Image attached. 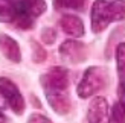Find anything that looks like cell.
<instances>
[{"label": "cell", "instance_id": "9a60e30c", "mask_svg": "<svg viewBox=\"0 0 125 123\" xmlns=\"http://www.w3.org/2000/svg\"><path fill=\"white\" fill-rule=\"evenodd\" d=\"M28 123H52V122L43 114H31L28 119Z\"/></svg>", "mask_w": 125, "mask_h": 123}, {"label": "cell", "instance_id": "5bb4252c", "mask_svg": "<svg viewBox=\"0 0 125 123\" xmlns=\"http://www.w3.org/2000/svg\"><path fill=\"white\" fill-rule=\"evenodd\" d=\"M41 41L44 43V44H53L55 40H57V32H55L53 27H44L41 30Z\"/></svg>", "mask_w": 125, "mask_h": 123}, {"label": "cell", "instance_id": "5b68a950", "mask_svg": "<svg viewBox=\"0 0 125 123\" xmlns=\"http://www.w3.org/2000/svg\"><path fill=\"white\" fill-rule=\"evenodd\" d=\"M0 93H2L3 99L12 111L15 114H23L24 111V99L20 93V90L17 88V85L8 78H0Z\"/></svg>", "mask_w": 125, "mask_h": 123}, {"label": "cell", "instance_id": "9c48e42d", "mask_svg": "<svg viewBox=\"0 0 125 123\" xmlns=\"http://www.w3.org/2000/svg\"><path fill=\"white\" fill-rule=\"evenodd\" d=\"M46 99H47V103L51 105V108L57 114H67L70 111V108H72V100H70L69 93L46 96Z\"/></svg>", "mask_w": 125, "mask_h": 123}, {"label": "cell", "instance_id": "277c9868", "mask_svg": "<svg viewBox=\"0 0 125 123\" xmlns=\"http://www.w3.org/2000/svg\"><path fill=\"white\" fill-rule=\"evenodd\" d=\"M89 56V49L83 41L66 40L60 46V58L66 64H81Z\"/></svg>", "mask_w": 125, "mask_h": 123}, {"label": "cell", "instance_id": "8fae6325", "mask_svg": "<svg viewBox=\"0 0 125 123\" xmlns=\"http://www.w3.org/2000/svg\"><path fill=\"white\" fill-rule=\"evenodd\" d=\"M116 65L121 84H125V43H119L116 47Z\"/></svg>", "mask_w": 125, "mask_h": 123}, {"label": "cell", "instance_id": "6da1fadb", "mask_svg": "<svg viewBox=\"0 0 125 123\" xmlns=\"http://www.w3.org/2000/svg\"><path fill=\"white\" fill-rule=\"evenodd\" d=\"M125 17V0H95L90 11L92 30L99 34L113 21H121Z\"/></svg>", "mask_w": 125, "mask_h": 123}, {"label": "cell", "instance_id": "2e32d148", "mask_svg": "<svg viewBox=\"0 0 125 123\" xmlns=\"http://www.w3.org/2000/svg\"><path fill=\"white\" fill-rule=\"evenodd\" d=\"M117 93H119V103H117V105L121 106L122 113L125 114V84H119V90H117Z\"/></svg>", "mask_w": 125, "mask_h": 123}, {"label": "cell", "instance_id": "e0dca14e", "mask_svg": "<svg viewBox=\"0 0 125 123\" xmlns=\"http://www.w3.org/2000/svg\"><path fill=\"white\" fill-rule=\"evenodd\" d=\"M0 123H6V117H5V114L2 111V108H0Z\"/></svg>", "mask_w": 125, "mask_h": 123}, {"label": "cell", "instance_id": "4fadbf2b", "mask_svg": "<svg viewBox=\"0 0 125 123\" xmlns=\"http://www.w3.org/2000/svg\"><path fill=\"white\" fill-rule=\"evenodd\" d=\"M32 44V59H34V62H43V61L46 59V50L43 49L38 43H35V41H32L31 43Z\"/></svg>", "mask_w": 125, "mask_h": 123}, {"label": "cell", "instance_id": "7a4b0ae2", "mask_svg": "<svg viewBox=\"0 0 125 123\" xmlns=\"http://www.w3.org/2000/svg\"><path fill=\"white\" fill-rule=\"evenodd\" d=\"M108 85V70L101 65L89 67L76 87V93L81 99H87L93 94H96L99 90L105 88Z\"/></svg>", "mask_w": 125, "mask_h": 123}, {"label": "cell", "instance_id": "52a82bcc", "mask_svg": "<svg viewBox=\"0 0 125 123\" xmlns=\"http://www.w3.org/2000/svg\"><path fill=\"white\" fill-rule=\"evenodd\" d=\"M60 26L62 29V32L73 36V38H79L84 35V23L79 17L66 14L60 18Z\"/></svg>", "mask_w": 125, "mask_h": 123}, {"label": "cell", "instance_id": "30bf717a", "mask_svg": "<svg viewBox=\"0 0 125 123\" xmlns=\"http://www.w3.org/2000/svg\"><path fill=\"white\" fill-rule=\"evenodd\" d=\"M17 2L15 0H0V21L2 23H14L15 21Z\"/></svg>", "mask_w": 125, "mask_h": 123}, {"label": "cell", "instance_id": "7c38bea8", "mask_svg": "<svg viewBox=\"0 0 125 123\" xmlns=\"http://www.w3.org/2000/svg\"><path fill=\"white\" fill-rule=\"evenodd\" d=\"M87 0H55V8L58 9H73L84 11Z\"/></svg>", "mask_w": 125, "mask_h": 123}, {"label": "cell", "instance_id": "ba28073f", "mask_svg": "<svg viewBox=\"0 0 125 123\" xmlns=\"http://www.w3.org/2000/svg\"><path fill=\"white\" fill-rule=\"evenodd\" d=\"M0 52L5 55V58H8L12 62H20L21 61L20 46L9 35H5V34L0 35Z\"/></svg>", "mask_w": 125, "mask_h": 123}, {"label": "cell", "instance_id": "3957f363", "mask_svg": "<svg viewBox=\"0 0 125 123\" xmlns=\"http://www.w3.org/2000/svg\"><path fill=\"white\" fill-rule=\"evenodd\" d=\"M40 84L46 96L64 94L69 90V71L64 67H52L44 75H41Z\"/></svg>", "mask_w": 125, "mask_h": 123}, {"label": "cell", "instance_id": "8992f818", "mask_svg": "<svg viewBox=\"0 0 125 123\" xmlns=\"http://www.w3.org/2000/svg\"><path fill=\"white\" fill-rule=\"evenodd\" d=\"M89 123H110L108 102L102 96H96L90 100L89 111H87Z\"/></svg>", "mask_w": 125, "mask_h": 123}, {"label": "cell", "instance_id": "ac0fdd59", "mask_svg": "<svg viewBox=\"0 0 125 123\" xmlns=\"http://www.w3.org/2000/svg\"><path fill=\"white\" fill-rule=\"evenodd\" d=\"M5 105H6V102H5V99H3V96H2V93H0V108H5Z\"/></svg>", "mask_w": 125, "mask_h": 123}]
</instances>
